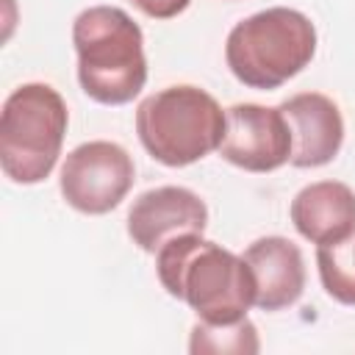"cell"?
Instances as JSON below:
<instances>
[{
	"label": "cell",
	"mask_w": 355,
	"mask_h": 355,
	"mask_svg": "<svg viewBox=\"0 0 355 355\" xmlns=\"http://www.w3.org/2000/svg\"><path fill=\"white\" fill-rule=\"evenodd\" d=\"M155 272L169 297L183 300L200 322L233 324L255 305V277L236 255L202 233H180L155 252Z\"/></svg>",
	"instance_id": "cell-1"
},
{
	"label": "cell",
	"mask_w": 355,
	"mask_h": 355,
	"mask_svg": "<svg viewBox=\"0 0 355 355\" xmlns=\"http://www.w3.org/2000/svg\"><path fill=\"white\" fill-rule=\"evenodd\" d=\"M80 89L103 105L130 103L147 83L144 33L119 6L83 8L72 22Z\"/></svg>",
	"instance_id": "cell-2"
},
{
	"label": "cell",
	"mask_w": 355,
	"mask_h": 355,
	"mask_svg": "<svg viewBox=\"0 0 355 355\" xmlns=\"http://www.w3.org/2000/svg\"><path fill=\"white\" fill-rule=\"evenodd\" d=\"M316 53L313 22L286 6L263 8L236 22L225 39V61L233 78L250 89L272 92L300 75Z\"/></svg>",
	"instance_id": "cell-3"
},
{
	"label": "cell",
	"mask_w": 355,
	"mask_h": 355,
	"mask_svg": "<svg viewBox=\"0 0 355 355\" xmlns=\"http://www.w3.org/2000/svg\"><path fill=\"white\" fill-rule=\"evenodd\" d=\"M227 130V108L200 86H166L136 108L141 147L164 166H189L219 150Z\"/></svg>",
	"instance_id": "cell-4"
},
{
	"label": "cell",
	"mask_w": 355,
	"mask_h": 355,
	"mask_svg": "<svg viewBox=\"0 0 355 355\" xmlns=\"http://www.w3.org/2000/svg\"><path fill=\"white\" fill-rule=\"evenodd\" d=\"M69 111L50 83L17 86L0 114V166L19 186L42 183L58 164Z\"/></svg>",
	"instance_id": "cell-5"
},
{
	"label": "cell",
	"mask_w": 355,
	"mask_h": 355,
	"mask_svg": "<svg viewBox=\"0 0 355 355\" xmlns=\"http://www.w3.org/2000/svg\"><path fill=\"white\" fill-rule=\"evenodd\" d=\"M136 166L128 150L116 141L94 139L67 153L58 189L69 208L100 216L114 211L133 189Z\"/></svg>",
	"instance_id": "cell-6"
},
{
	"label": "cell",
	"mask_w": 355,
	"mask_h": 355,
	"mask_svg": "<svg viewBox=\"0 0 355 355\" xmlns=\"http://www.w3.org/2000/svg\"><path fill=\"white\" fill-rule=\"evenodd\" d=\"M291 128L286 114L258 103L227 108V130L219 155L244 172H275L291 161Z\"/></svg>",
	"instance_id": "cell-7"
},
{
	"label": "cell",
	"mask_w": 355,
	"mask_h": 355,
	"mask_svg": "<svg viewBox=\"0 0 355 355\" xmlns=\"http://www.w3.org/2000/svg\"><path fill=\"white\" fill-rule=\"evenodd\" d=\"M208 205L186 186H158L141 191L128 211V236L144 252H158L180 233H205Z\"/></svg>",
	"instance_id": "cell-8"
},
{
	"label": "cell",
	"mask_w": 355,
	"mask_h": 355,
	"mask_svg": "<svg viewBox=\"0 0 355 355\" xmlns=\"http://www.w3.org/2000/svg\"><path fill=\"white\" fill-rule=\"evenodd\" d=\"M291 128V166L316 169L330 164L344 144V116L322 92H300L280 103Z\"/></svg>",
	"instance_id": "cell-9"
},
{
	"label": "cell",
	"mask_w": 355,
	"mask_h": 355,
	"mask_svg": "<svg viewBox=\"0 0 355 355\" xmlns=\"http://www.w3.org/2000/svg\"><path fill=\"white\" fill-rule=\"evenodd\" d=\"M244 261L255 277V308H291L305 291V261L300 247L286 236L255 239L244 250Z\"/></svg>",
	"instance_id": "cell-10"
},
{
	"label": "cell",
	"mask_w": 355,
	"mask_h": 355,
	"mask_svg": "<svg viewBox=\"0 0 355 355\" xmlns=\"http://www.w3.org/2000/svg\"><path fill=\"white\" fill-rule=\"evenodd\" d=\"M288 216L311 244H341L355 236V191L341 180L308 183L294 194Z\"/></svg>",
	"instance_id": "cell-11"
},
{
	"label": "cell",
	"mask_w": 355,
	"mask_h": 355,
	"mask_svg": "<svg viewBox=\"0 0 355 355\" xmlns=\"http://www.w3.org/2000/svg\"><path fill=\"white\" fill-rule=\"evenodd\" d=\"M322 288L341 305H355V236L341 244L316 247Z\"/></svg>",
	"instance_id": "cell-12"
},
{
	"label": "cell",
	"mask_w": 355,
	"mask_h": 355,
	"mask_svg": "<svg viewBox=\"0 0 355 355\" xmlns=\"http://www.w3.org/2000/svg\"><path fill=\"white\" fill-rule=\"evenodd\" d=\"M261 349L255 324L244 316L233 324H208L197 322L191 327L189 352H236V355H252Z\"/></svg>",
	"instance_id": "cell-13"
},
{
	"label": "cell",
	"mask_w": 355,
	"mask_h": 355,
	"mask_svg": "<svg viewBox=\"0 0 355 355\" xmlns=\"http://www.w3.org/2000/svg\"><path fill=\"white\" fill-rule=\"evenodd\" d=\"M141 14L153 17V19H172L178 14H183L189 8L191 0H130Z\"/></svg>",
	"instance_id": "cell-14"
}]
</instances>
